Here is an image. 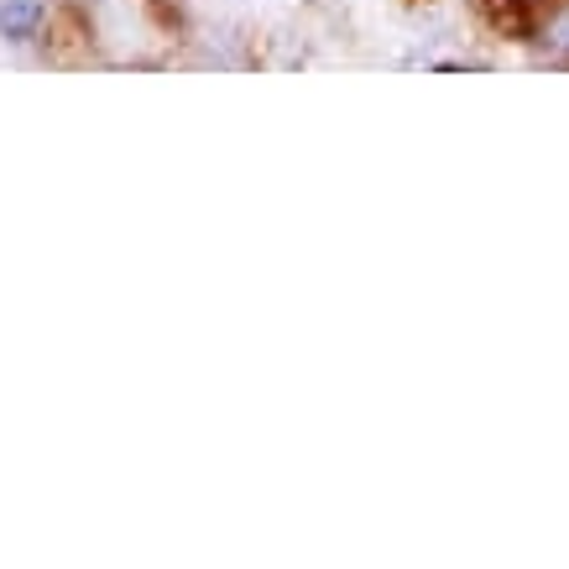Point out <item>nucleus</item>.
<instances>
[{
  "label": "nucleus",
  "instance_id": "obj_1",
  "mask_svg": "<svg viewBox=\"0 0 569 569\" xmlns=\"http://www.w3.org/2000/svg\"><path fill=\"white\" fill-rule=\"evenodd\" d=\"M42 27V0H0V37L6 42H32Z\"/></svg>",
  "mask_w": 569,
  "mask_h": 569
}]
</instances>
